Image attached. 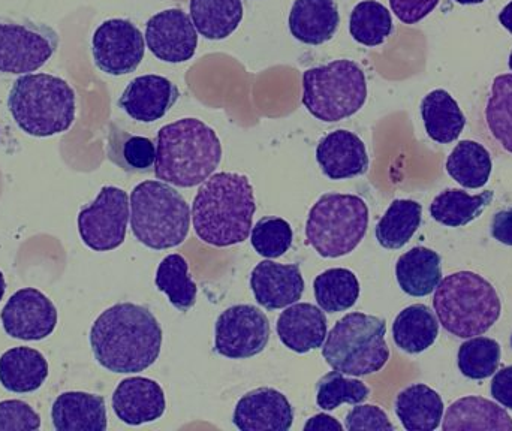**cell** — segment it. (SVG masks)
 <instances>
[{
	"mask_svg": "<svg viewBox=\"0 0 512 431\" xmlns=\"http://www.w3.org/2000/svg\"><path fill=\"white\" fill-rule=\"evenodd\" d=\"M90 346L99 366L113 373H140L161 355L162 328L147 307L119 303L93 322Z\"/></svg>",
	"mask_w": 512,
	"mask_h": 431,
	"instance_id": "1",
	"label": "cell"
},
{
	"mask_svg": "<svg viewBox=\"0 0 512 431\" xmlns=\"http://www.w3.org/2000/svg\"><path fill=\"white\" fill-rule=\"evenodd\" d=\"M256 212L254 188L237 173L213 174L192 204L195 234L203 243L228 247L248 240Z\"/></svg>",
	"mask_w": 512,
	"mask_h": 431,
	"instance_id": "2",
	"label": "cell"
},
{
	"mask_svg": "<svg viewBox=\"0 0 512 431\" xmlns=\"http://www.w3.org/2000/svg\"><path fill=\"white\" fill-rule=\"evenodd\" d=\"M221 161V140L200 119H180L158 132L155 176L161 182L195 188L213 176Z\"/></svg>",
	"mask_w": 512,
	"mask_h": 431,
	"instance_id": "3",
	"label": "cell"
},
{
	"mask_svg": "<svg viewBox=\"0 0 512 431\" xmlns=\"http://www.w3.org/2000/svg\"><path fill=\"white\" fill-rule=\"evenodd\" d=\"M8 110L24 134L47 138L74 125L77 99L74 89L56 75L26 74L12 84Z\"/></svg>",
	"mask_w": 512,
	"mask_h": 431,
	"instance_id": "4",
	"label": "cell"
},
{
	"mask_svg": "<svg viewBox=\"0 0 512 431\" xmlns=\"http://www.w3.org/2000/svg\"><path fill=\"white\" fill-rule=\"evenodd\" d=\"M433 307L439 324L459 339L483 336L502 313L495 286L472 271H459L442 279L435 289Z\"/></svg>",
	"mask_w": 512,
	"mask_h": 431,
	"instance_id": "5",
	"label": "cell"
},
{
	"mask_svg": "<svg viewBox=\"0 0 512 431\" xmlns=\"http://www.w3.org/2000/svg\"><path fill=\"white\" fill-rule=\"evenodd\" d=\"M129 204L132 234L149 249H173L188 238L191 209L170 183H140L132 191Z\"/></svg>",
	"mask_w": 512,
	"mask_h": 431,
	"instance_id": "6",
	"label": "cell"
},
{
	"mask_svg": "<svg viewBox=\"0 0 512 431\" xmlns=\"http://www.w3.org/2000/svg\"><path fill=\"white\" fill-rule=\"evenodd\" d=\"M385 333V319L360 312L348 313L327 334L322 357L331 369L343 375H373L390 360Z\"/></svg>",
	"mask_w": 512,
	"mask_h": 431,
	"instance_id": "7",
	"label": "cell"
},
{
	"mask_svg": "<svg viewBox=\"0 0 512 431\" xmlns=\"http://www.w3.org/2000/svg\"><path fill=\"white\" fill-rule=\"evenodd\" d=\"M301 101L321 122L336 123L348 119L366 104V74L349 59L313 66L303 74Z\"/></svg>",
	"mask_w": 512,
	"mask_h": 431,
	"instance_id": "8",
	"label": "cell"
},
{
	"mask_svg": "<svg viewBox=\"0 0 512 431\" xmlns=\"http://www.w3.org/2000/svg\"><path fill=\"white\" fill-rule=\"evenodd\" d=\"M369 228V207L363 198L325 194L310 209L306 240L322 258H340L357 249Z\"/></svg>",
	"mask_w": 512,
	"mask_h": 431,
	"instance_id": "9",
	"label": "cell"
},
{
	"mask_svg": "<svg viewBox=\"0 0 512 431\" xmlns=\"http://www.w3.org/2000/svg\"><path fill=\"white\" fill-rule=\"evenodd\" d=\"M57 48L59 35L48 24L0 17V74H32L53 57Z\"/></svg>",
	"mask_w": 512,
	"mask_h": 431,
	"instance_id": "10",
	"label": "cell"
},
{
	"mask_svg": "<svg viewBox=\"0 0 512 431\" xmlns=\"http://www.w3.org/2000/svg\"><path fill=\"white\" fill-rule=\"evenodd\" d=\"M129 219L128 194L116 186H104L96 200L78 213V234L89 249L110 252L125 241Z\"/></svg>",
	"mask_w": 512,
	"mask_h": 431,
	"instance_id": "11",
	"label": "cell"
},
{
	"mask_svg": "<svg viewBox=\"0 0 512 431\" xmlns=\"http://www.w3.org/2000/svg\"><path fill=\"white\" fill-rule=\"evenodd\" d=\"M270 342V322L258 307L237 304L219 315L215 325V351L231 360L261 354Z\"/></svg>",
	"mask_w": 512,
	"mask_h": 431,
	"instance_id": "12",
	"label": "cell"
},
{
	"mask_svg": "<svg viewBox=\"0 0 512 431\" xmlns=\"http://www.w3.org/2000/svg\"><path fill=\"white\" fill-rule=\"evenodd\" d=\"M146 53L143 32L132 21L111 18L93 33L92 54L104 74L120 77L137 71Z\"/></svg>",
	"mask_w": 512,
	"mask_h": 431,
	"instance_id": "13",
	"label": "cell"
},
{
	"mask_svg": "<svg viewBox=\"0 0 512 431\" xmlns=\"http://www.w3.org/2000/svg\"><path fill=\"white\" fill-rule=\"evenodd\" d=\"M3 330L12 339L38 342L56 330L59 312L53 301L35 288L15 292L0 313Z\"/></svg>",
	"mask_w": 512,
	"mask_h": 431,
	"instance_id": "14",
	"label": "cell"
},
{
	"mask_svg": "<svg viewBox=\"0 0 512 431\" xmlns=\"http://www.w3.org/2000/svg\"><path fill=\"white\" fill-rule=\"evenodd\" d=\"M147 47L162 62L183 63L197 53L198 33L191 15L179 8L165 9L146 24Z\"/></svg>",
	"mask_w": 512,
	"mask_h": 431,
	"instance_id": "15",
	"label": "cell"
},
{
	"mask_svg": "<svg viewBox=\"0 0 512 431\" xmlns=\"http://www.w3.org/2000/svg\"><path fill=\"white\" fill-rule=\"evenodd\" d=\"M179 87L161 75L134 78L119 99V107L141 123L161 120L179 101Z\"/></svg>",
	"mask_w": 512,
	"mask_h": 431,
	"instance_id": "16",
	"label": "cell"
},
{
	"mask_svg": "<svg viewBox=\"0 0 512 431\" xmlns=\"http://www.w3.org/2000/svg\"><path fill=\"white\" fill-rule=\"evenodd\" d=\"M233 423L242 431H288L294 423V409L280 391L258 388L239 400Z\"/></svg>",
	"mask_w": 512,
	"mask_h": 431,
	"instance_id": "17",
	"label": "cell"
},
{
	"mask_svg": "<svg viewBox=\"0 0 512 431\" xmlns=\"http://www.w3.org/2000/svg\"><path fill=\"white\" fill-rule=\"evenodd\" d=\"M316 161L330 180H348L369 171L366 144L354 132L337 129L319 141Z\"/></svg>",
	"mask_w": 512,
	"mask_h": 431,
	"instance_id": "18",
	"label": "cell"
},
{
	"mask_svg": "<svg viewBox=\"0 0 512 431\" xmlns=\"http://www.w3.org/2000/svg\"><path fill=\"white\" fill-rule=\"evenodd\" d=\"M111 403L116 417L128 426L153 423L162 418L167 408L161 385L143 376L123 379L114 390Z\"/></svg>",
	"mask_w": 512,
	"mask_h": 431,
	"instance_id": "19",
	"label": "cell"
},
{
	"mask_svg": "<svg viewBox=\"0 0 512 431\" xmlns=\"http://www.w3.org/2000/svg\"><path fill=\"white\" fill-rule=\"evenodd\" d=\"M251 288L259 306L267 310L285 309L297 303L303 295L300 265L277 264L265 259L252 270Z\"/></svg>",
	"mask_w": 512,
	"mask_h": 431,
	"instance_id": "20",
	"label": "cell"
},
{
	"mask_svg": "<svg viewBox=\"0 0 512 431\" xmlns=\"http://www.w3.org/2000/svg\"><path fill=\"white\" fill-rule=\"evenodd\" d=\"M280 342L297 354L322 348L327 339V318L324 310L310 303H294L277 318Z\"/></svg>",
	"mask_w": 512,
	"mask_h": 431,
	"instance_id": "21",
	"label": "cell"
},
{
	"mask_svg": "<svg viewBox=\"0 0 512 431\" xmlns=\"http://www.w3.org/2000/svg\"><path fill=\"white\" fill-rule=\"evenodd\" d=\"M340 24L336 0H295L289 12V32L306 45L331 41Z\"/></svg>",
	"mask_w": 512,
	"mask_h": 431,
	"instance_id": "22",
	"label": "cell"
},
{
	"mask_svg": "<svg viewBox=\"0 0 512 431\" xmlns=\"http://www.w3.org/2000/svg\"><path fill=\"white\" fill-rule=\"evenodd\" d=\"M51 421L57 431H105L108 427L105 399L83 391L60 394L51 408Z\"/></svg>",
	"mask_w": 512,
	"mask_h": 431,
	"instance_id": "23",
	"label": "cell"
},
{
	"mask_svg": "<svg viewBox=\"0 0 512 431\" xmlns=\"http://www.w3.org/2000/svg\"><path fill=\"white\" fill-rule=\"evenodd\" d=\"M48 378V361L29 346H17L0 357V384L17 394L33 393Z\"/></svg>",
	"mask_w": 512,
	"mask_h": 431,
	"instance_id": "24",
	"label": "cell"
},
{
	"mask_svg": "<svg viewBox=\"0 0 512 431\" xmlns=\"http://www.w3.org/2000/svg\"><path fill=\"white\" fill-rule=\"evenodd\" d=\"M442 259L429 247L417 246L403 253L396 264L400 289L411 297H427L442 280Z\"/></svg>",
	"mask_w": 512,
	"mask_h": 431,
	"instance_id": "25",
	"label": "cell"
},
{
	"mask_svg": "<svg viewBox=\"0 0 512 431\" xmlns=\"http://www.w3.org/2000/svg\"><path fill=\"white\" fill-rule=\"evenodd\" d=\"M442 430H505L512 431L510 414L501 406L483 397L469 396L457 400L442 418Z\"/></svg>",
	"mask_w": 512,
	"mask_h": 431,
	"instance_id": "26",
	"label": "cell"
},
{
	"mask_svg": "<svg viewBox=\"0 0 512 431\" xmlns=\"http://www.w3.org/2000/svg\"><path fill=\"white\" fill-rule=\"evenodd\" d=\"M394 411L406 430L433 431L441 426L444 402L432 388L415 384L397 394Z\"/></svg>",
	"mask_w": 512,
	"mask_h": 431,
	"instance_id": "27",
	"label": "cell"
},
{
	"mask_svg": "<svg viewBox=\"0 0 512 431\" xmlns=\"http://www.w3.org/2000/svg\"><path fill=\"white\" fill-rule=\"evenodd\" d=\"M421 117L427 135L439 144L454 143L466 126L465 114L447 90H433L424 96Z\"/></svg>",
	"mask_w": 512,
	"mask_h": 431,
	"instance_id": "28",
	"label": "cell"
},
{
	"mask_svg": "<svg viewBox=\"0 0 512 431\" xmlns=\"http://www.w3.org/2000/svg\"><path fill=\"white\" fill-rule=\"evenodd\" d=\"M189 9L195 29L210 41L233 35L245 15L242 0H191Z\"/></svg>",
	"mask_w": 512,
	"mask_h": 431,
	"instance_id": "29",
	"label": "cell"
},
{
	"mask_svg": "<svg viewBox=\"0 0 512 431\" xmlns=\"http://www.w3.org/2000/svg\"><path fill=\"white\" fill-rule=\"evenodd\" d=\"M439 336V321L430 307L414 304L406 307L394 319L393 339L397 348L408 354L427 351Z\"/></svg>",
	"mask_w": 512,
	"mask_h": 431,
	"instance_id": "30",
	"label": "cell"
},
{
	"mask_svg": "<svg viewBox=\"0 0 512 431\" xmlns=\"http://www.w3.org/2000/svg\"><path fill=\"white\" fill-rule=\"evenodd\" d=\"M107 156L120 170L146 174L155 170L156 144L153 140L131 134L111 123L108 131Z\"/></svg>",
	"mask_w": 512,
	"mask_h": 431,
	"instance_id": "31",
	"label": "cell"
},
{
	"mask_svg": "<svg viewBox=\"0 0 512 431\" xmlns=\"http://www.w3.org/2000/svg\"><path fill=\"white\" fill-rule=\"evenodd\" d=\"M484 126L490 141L512 155V74L493 80L483 108Z\"/></svg>",
	"mask_w": 512,
	"mask_h": 431,
	"instance_id": "32",
	"label": "cell"
},
{
	"mask_svg": "<svg viewBox=\"0 0 512 431\" xmlns=\"http://www.w3.org/2000/svg\"><path fill=\"white\" fill-rule=\"evenodd\" d=\"M493 162L489 150L477 141H460L447 159V171L460 186L480 189L492 176Z\"/></svg>",
	"mask_w": 512,
	"mask_h": 431,
	"instance_id": "33",
	"label": "cell"
},
{
	"mask_svg": "<svg viewBox=\"0 0 512 431\" xmlns=\"http://www.w3.org/2000/svg\"><path fill=\"white\" fill-rule=\"evenodd\" d=\"M421 216L423 207L417 201L394 200L376 225V240L384 249H402L420 228Z\"/></svg>",
	"mask_w": 512,
	"mask_h": 431,
	"instance_id": "34",
	"label": "cell"
},
{
	"mask_svg": "<svg viewBox=\"0 0 512 431\" xmlns=\"http://www.w3.org/2000/svg\"><path fill=\"white\" fill-rule=\"evenodd\" d=\"M495 197V192L486 191L480 195L466 194L462 189H447L433 200L430 215L441 225L465 226L483 215Z\"/></svg>",
	"mask_w": 512,
	"mask_h": 431,
	"instance_id": "35",
	"label": "cell"
},
{
	"mask_svg": "<svg viewBox=\"0 0 512 431\" xmlns=\"http://www.w3.org/2000/svg\"><path fill=\"white\" fill-rule=\"evenodd\" d=\"M313 291L316 303L324 312H345L357 303L360 283L351 270L330 268L316 276Z\"/></svg>",
	"mask_w": 512,
	"mask_h": 431,
	"instance_id": "36",
	"label": "cell"
},
{
	"mask_svg": "<svg viewBox=\"0 0 512 431\" xmlns=\"http://www.w3.org/2000/svg\"><path fill=\"white\" fill-rule=\"evenodd\" d=\"M155 283L180 312H188L197 303V285L189 274L188 261L179 253L162 259L156 270Z\"/></svg>",
	"mask_w": 512,
	"mask_h": 431,
	"instance_id": "37",
	"label": "cell"
},
{
	"mask_svg": "<svg viewBox=\"0 0 512 431\" xmlns=\"http://www.w3.org/2000/svg\"><path fill=\"white\" fill-rule=\"evenodd\" d=\"M393 32V17L388 8L376 0H363L352 9L349 33L358 44L378 47Z\"/></svg>",
	"mask_w": 512,
	"mask_h": 431,
	"instance_id": "38",
	"label": "cell"
},
{
	"mask_svg": "<svg viewBox=\"0 0 512 431\" xmlns=\"http://www.w3.org/2000/svg\"><path fill=\"white\" fill-rule=\"evenodd\" d=\"M460 372L472 381H483L495 375L501 363V346L489 337H471L462 343L457 355Z\"/></svg>",
	"mask_w": 512,
	"mask_h": 431,
	"instance_id": "39",
	"label": "cell"
},
{
	"mask_svg": "<svg viewBox=\"0 0 512 431\" xmlns=\"http://www.w3.org/2000/svg\"><path fill=\"white\" fill-rule=\"evenodd\" d=\"M370 397V388L364 382L346 378L343 373L330 372L319 379L316 387V403L322 411H334L343 403L360 405Z\"/></svg>",
	"mask_w": 512,
	"mask_h": 431,
	"instance_id": "40",
	"label": "cell"
},
{
	"mask_svg": "<svg viewBox=\"0 0 512 431\" xmlns=\"http://www.w3.org/2000/svg\"><path fill=\"white\" fill-rule=\"evenodd\" d=\"M294 232L291 225L280 217H262L251 231L252 246L258 255L276 259L285 255L292 246Z\"/></svg>",
	"mask_w": 512,
	"mask_h": 431,
	"instance_id": "41",
	"label": "cell"
},
{
	"mask_svg": "<svg viewBox=\"0 0 512 431\" xmlns=\"http://www.w3.org/2000/svg\"><path fill=\"white\" fill-rule=\"evenodd\" d=\"M41 429L38 412L21 400L0 402V431H33Z\"/></svg>",
	"mask_w": 512,
	"mask_h": 431,
	"instance_id": "42",
	"label": "cell"
},
{
	"mask_svg": "<svg viewBox=\"0 0 512 431\" xmlns=\"http://www.w3.org/2000/svg\"><path fill=\"white\" fill-rule=\"evenodd\" d=\"M345 427L349 431H393L388 415L379 406L358 405L346 414Z\"/></svg>",
	"mask_w": 512,
	"mask_h": 431,
	"instance_id": "43",
	"label": "cell"
},
{
	"mask_svg": "<svg viewBox=\"0 0 512 431\" xmlns=\"http://www.w3.org/2000/svg\"><path fill=\"white\" fill-rule=\"evenodd\" d=\"M439 0H390L391 11L405 24H417L438 6Z\"/></svg>",
	"mask_w": 512,
	"mask_h": 431,
	"instance_id": "44",
	"label": "cell"
},
{
	"mask_svg": "<svg viewBox=\"0 0 512 431\" xmlns=\"http://www.w3.org/2000/svg\"><path fill=\"white\" fill-rule=\"evenodd\" d=\"M490 393L499 405L512 411V366L504 367L499 372L496 370Z\"/></svg>",
	"mask_w": 512,
	"mask_h": 431,
	"instance_id": "45",
	"label": "cell"
},
{
	"mask_svg": "<svg viewBox=\"0 0 512 431\" xmlns=\"http://www.w3.org/2000/svg\"><path fill=\"white\" fill-rule=\"evenodd\" d=\"M492 235L499 243L512 246V207L496 213L493 217Z\"/></svg>",
	"mask_w": 512,
	"mask_h": 431,
	"instance_id": "46",
	"label": "cell"
},
{
	"mask_svg": "<svg viewBox=\"0 0 512 431\" xmlns=\"http://www.w3.org/2000/svg\"><path fill=\"white\" fill-rule=\"evenodd\" d=\"M304 430L307 431H342L343 426L336 420V418L330 417L327 414H318L315 417L310 418L306 424H304Z\"/></svg>",
	"mask_w": 512,
	"mask_h": 431,
	"instance_id": "47",
	"label": "cell"
},
{
	"mask_svg": "<svg viewBox=\"0 0 512 431\" xmlns=\"http://www.w3.org/2000/svg\"><path fill=\"white\" fill-rule=\"evenodd\" d=\"M499 21H501L502 26H504L508 32L512 33V2L508 3V5L502 9L501 14H499Z\"/></svg>",
	"mask_w": 512,
	"mask_h": 431,
	"instance_id": "48",
	"label": "cell"
},
{
	"mask_svg": "<svg viewBox=\"0 0 512 431\" xmlns=\"http://www.w3.org/2000/svg\"><path fill=\"white\" fill-rule=\"evenodd\" d=\"M5 291H6L5 276H3L2 271H0V301H2L3 295H5Z\"/></svg>",
	"mask_w": 512,
	"mask_h": 431,
	"instance_id": "49",
	"label": "cell"
},
{
	"mask_svg": "<svg viewBox=\"0 0 512 431\" xmlns=\"http://www.w3.org/2000/svg\"><path fill=\"white\" fill-rule=\"evenodd\" d=\"M454 2L460 3V5H478V3H483L484 0H454Z\"/></svg>",
	"mask_w": 512,
	"mask_h": 431,
	"instance_id": "50",
	"label": "cell"
},
{
	"mask_svg": "<svg viewBox=\"0 0 512 431\" xmlns=\"http://www.w3.org/2000/svg\"><path fill=\"white\" fill-rule=\"evenodd\" d=\"M508 65H510V69L512 71V51H511V54H510V62H508Z\"/></svg>",
	"mask_w": 512,
	"mask_h": 431,
	"instance_id": "51",
	"label": "cell"
},
{
	"mask_svg": "<svg viewBox=\"0 0 512 431\" xmlns=\"http://www.w3.org/2000/svg\"><path fill=\"white\" fill-rule=\"evenodd\" d=\"M511 346H512V336H511Z\"/></svg>",
	"mask_w": 512,
	"mask_h": 431,
	"instance_id": "52",
	"label": "cell"
}]
</instances>
